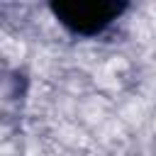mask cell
<instances>
[{
	"label": "cell",
	"mask_w": 156,
	"mask_h": 156,
	"mask_svg": "<svg viewBox=\"0 0 156 156\" xmlns=\"http://www.w3.org/2000/svg\"><path fill=\"white\" fill-rule=\"evenodd\" d=\"M56 12L61 15V20L78 29V32H95L100 29L105 22H110V17L117 12L115 5L107 2H71V5H58Z\"/></svg>",
	"instance_id": "obj_1"
}]
</instances>
